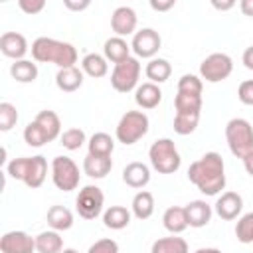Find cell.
I'll list each match as a JSON object with an SVG mask.
<instances>
[{"label": "cell", "mask_w": 253, "mask_h": 253, "mask_svg": "<svg viewBox=\"0 0 253 253\" xmlns=\"http://www.w3.org/2000/svg\"><path fill=\"white\" fill-rule=\"evenodd\" d=\"M188 180L206 196H217L225 188V164L219 152H206L188 168Z\"/></svg>", "instance_id": "obj_1"}, {"label": "cell", "mask_w": 253, "mask_h": 253, "mask_svg": "<svg viewBox=\"0 0 253 253\" xmlns=\"http://www.w3.org/2000/svg\"><path fill=\"white\" fill-rule=\"evenodd\" d=\"M32 57L38 63H55L59 69H65L77 63V49L69 42L42 36L32 43Z\"/></svg>", "instance_id": "obj_2"}, {"label": "cell", "mask_w": 253, "mask_h": 253, "mask_svg": "<svg viewBox=\"0 0 253 253\" xmlns=\"http://www.w3.org/2000/svg\"><path fill=\"white\" fill-rule=\"evenodd\" d=\"M148 158L150 166L158 174H174L182 164L180 152L172 138H158L156 142H152L148 148Z\"/></svg>", "instance_id": "obj_3"}, {"label": "cell", "mask_w": 253, "mask_h": 253, "mask_svg": "<svg viewBox=\"0 0 253 253\" xmlns=\"http://www.w3.org/2000/svg\"><path fill=\"white\" fill-rule=\"evenodd\" d=\"M225 140L233 156L245 158L249 152H253V126L249 121L235 117L225 125Z\"/></svg>", "instance_id": "obj_4"}, {"label": "cell", "mask_w": 253, "mask_h": 253, "mask_svg": "<svg viewBox=\"0 0 253 253\" xmlns=\"http://www.w3.org/2000/svg\"><path fill=\"white\" fill-rule=\"evenodd\" d=\"M148 125H150V121H148L146 113H142V111H126L121 117L117 128H115V136H117L119 142L130 146V144L138 142L148 132Z\"/></svg>", "instance_id": "obj_5"}, {"label": "cell", "mask_w": 253, "mask_h": 253, "mask_svg": "<svg viewBox=\"0 0 253 253\" xmlns=\"http://www.w3.org/2000/svg\"><path fill=\"white\" fill-rule=\"evenodd\" d=\"M138 77H140V61L138 57H128L115 65L111 73V85L119 93H130L132 89L138 87Z\"/></svg>", "instance_id": "obj_6"}, {"label": "cell", "mask_w": 253, "mask_h": 253, "mask_svg": "<svg viewBox=\"0 0 253 253\" xmlns=\"http://www.w3.org/2000/svg\"><path fill=\"white\" fill-rule=\"evenodd\" d=\"M51 180L57 190L71 192L79 186V168L69 156H55L51 160Z\"/></svg>", "instance_id": "obj_7"}, {"label": "cell", "mask_w": 253, "mask_h": 253, "mask_svg": "<svg viewBox=\"0 0 253 253\" xmlns=\"http://www.w3.org/2000/svg\"><path fill=\"white\" fill-rule=\"evenodd\" d=\"M105 206V194L99 186H83L75 198V210L83 219H95L101 215Z\"/></svg>", "instance_id": "obj_8"}, {"label": "cell", "mask_w": 253, "mask_h": 253, "mask_svg": "<svg viewBox=\"0 0 253 253\" xmlns=\"http://www.w3.org/2000/svg\"><path fill=\"white\" fill-rule=\"evenodd\" d=\"M233 71V61L227 53H211L200 63V77L208 83H219L227 79Z\"/></svg>", "instance_id": "obj_9"}, {"label": "cell", "mask_w": 253, "mask_h": 253, "mask_svg": "<svg viewBox=\"0 0 253 253\" xmlns=\"http://www.w3.org/2000/svg\"><path fill=\"white\" fill-rule=\"evenodd\" d=\"M162 45V38L156 30L152 28H142L138 30L134 36H132V43H130V49L134 51L136 57H142V59H152L158 49Z\"/></svg>", "instance_id": "obj_10"}, {"label": "cell", "mask_w": 253, "mask_h": 253, "mask_svg": "<svg viewBox=\"0 0 253 253\" xmlns=\"http://www.w3.org/2000/svg\"><path fill=\"white\" fill-rule=\"evenodd\" d=\"M0 251L2 253H34L36 237L28 235L26 231H8L0 237Z\"/></svg>", "instance_id": "obj_11"}, {"label": "cell", "mask_w": 253, "mask_h": 253, "mask_svg": "<svg viewBox=\"0 0 253 253\" xmlns=\"http://www.w3.org/2000/svg\"><path fill=\"white\" fill-rule=\"evenodd\" d=\"M136 24H138V18H136V12L130 8V6H119L113 16H111V28L113 32L123 38V36H130V34H136Z\"/></svg>", "instance_id": "obj_12"}, {"label": "cell", "mask_w": 253, "mask_h": 253, "mask_svg": "<svg viewBox=\"0 0 253 253\" xmlns=\"http://www.w3.org/2000/svg\"><path fill=\"white\" fill-rule=\"evenodd\" d=\"M215 213L223 219V221H231L235 219L241 210H243V198L237 194V192H223L217 202H215Z\"/></svg>", "instance_id": "obj_13"}, {"label": "cell", "mask_w": 253, "mask_h": 253, "mask_svg": "<svg viewBox=\"0 0 253 253\" xmlns=\"http://www.w3.org/2000/svg\"><path fill=\"white\" fill-rule=\"evenodd\" d=\"M0 51H2L6 57H10V59L20 61V59H24V55L28 53V42H26V38H24L22 34H18V32H6V34H2V38H0Z\"/></svg>", "instance_id": "obj_14"}, {"label": "cell", "mask_w": 253, "mask_h": 253, "mask_svg": "<svg viewBox=\"0 0 253 253\" xmlns=\"http://www.w3.org/2000/svg\"><path fill=\"white\" fill-rule=\"evenodd\" d=\"M123 182L134 190H140L150 182V168L144 162H130L123 170Z\"/></svg>", "instance_id": "obj_15"}, {"label": "cell", "mask_w": 253, "mask_h": 253, "mask_svg": "<svg viewBox=\"0 0 253 253\" xmlns=\"http://www.w3.org/2000/svg\"><path fill=\"white\" fill-rule=\"evenodd\" d=\"M184 211H186V219H188V225L190 227H204L210 223L211 219V206L206 204L204 200H194L190 202L188 206H184Z\"/></svg>", "instance_id": "obj_16"}, {"label": "cell", "mask_w": 253, "mask_h": 253, "mask_svg": "<svg viewBox=\"0 0 253 253\" xmlns=\"http://www.w3.org/2000/svg\"><path fill=\"white\" fill-rule=\"evenodd\" d=\"M160 101H162V91H160V87L156 83L146 81V83H142V85H138L134 89V103L140 109H146V111L154 109V107L160 105Z\"/></svg>", "instance_id": "obj_17"}, {"label": "cell", "mask_w": 253, "mask_h": 253, "mask_svg": "<svg viewBox=\"0 0 253 253\" xmlns=\"http://www.w3.org/2000/svg\"><path fill=\"white\" fill-rule=\"evenodd\" d=\"M55 85L59 91L63 93H73L77 91L81 85H83V69L79 67H65V69H59L57 75H55Z\"/></svg>", "instance_id": "obj_18"}, {"label": "cell", "mask_w": 253, "mask_h": 253, "mask_svg": "<svg viewBox=\"0 0 253 253\" xmlns=\"http://www.w3.org/2000/svg\"><path fill=\"white\" fill-rule=\"evenodd\" d=\"M103 53H105V59L107 61H113L115 65L128 59L130 57V45L126 43L125 38H119V36H113L105 42L103 45Z\"/></svg>", "instance_id": "obj_19"}, {"label": "cell", "mask_w": 253, "mask_h": 253, "mask_svg": "<svg viewBox=\"0 0 253 253\" xmlns=\"http://www.w3.org/2000/svg\"><path fill=\"white\" fill-rule=\"evenodd\" d=\"M111 168H113L111 156H93V154H87L85 160H83V172L89 178H95V180L105 178L111 172Z\"/></svg>", "instance_id": "obj_20"}, {"label": "cell", "mask_w": 253, "mask_h": 253, "mask_svg": "<svg viewBox=\"0 0 253 253\" xmlns=\"http://www.w3.org/2000/svg\"><path fill=\"white\" fill-rule=\"evenodd\" d=\"M45 176H47V160L43 156H40V154L38 156H30V168H28L24 184L28 188L36 190L45 182Z\"/></svg>", "instance_id": "obj_21"}, {"label": "cell", "mask_w": 253, "mask_h": 253, "mask_svg": "<svg viewBox=\"0 0 253 253\" xmlns=\"http://www.w3.org/2000/svg\"><path fill=\"white\" fill-rule=\"evenodd\" d=\"M45 219H47V225L53 231H67L73 225V213L65 206H51L47 210Z\"/></svg>", "instance_id": "obj_22"}, {"label": "cell", "mask_w": 253, "mask_h": 253, "mask_svg": "<svg viewBox=\"0 0 253 253\" xmlns=\"http://www.w3.org/2000/svg\"><path fill=\"white\" fill-rule=\"evenodd\" d=\"M34 121L43 128V132H45V136H47L49 142L61 136V121H59V117L53 111L43 109V111L38 113V117Z\"/></svg>", "instance_id": "obj_23"}, {"label": "cell", "mask_w": 253, "mask_h": 253, "mask_svg": "<svg viewBox=\"0 0 253 253\" xmlns=\"http://www.w3.org/2000/svg\"><path fill=\"white\" fill-rule=\"evenodd\" d=\"M130 208H132V215L136 219L144 221L154 213V196L150 192H146V190H140V192L134 194Z\"/></svg>", "instance_id": "obj_24"}, {"label": "cell", "mask_w": 253, "mask_h": 253, "mask_svg": "<svg viewBox=\"0 0 253 253\" xmlns=\"http://www.w3.org/2000/svg\"><path fill=\"white\" fill-rule=\"evenodd\" d=\"M103 223H105V227L115 229V231L125 229L130 223V211L125 206H111L103 213Z\"/></svg>", "instance_id": "obj_25"}, {"label": "cell", "mask_w": 253, "mask_h": 253, "mask_svg": "<svg viewBox=\"0 0 253 253\" xmlns=\"http://www.w3.org/2000/svg\"><path fill=\"white\" fill-rule=\"evenodd\" d=\"M81 69L85 75L99 79V77H105L109 73V63H107L105 55H101V53H87L81 59Z\"/></svg>", "instance_id": "obj_26"}, {"label": "cell", "mask_w": 253, "mask_h": 253, "mask_svg": "<svg viewBox=\"0 0 253 253\" xmlns=\"http://www.w3.org/2000/svg\"><path fill=\"white\" fill-rule=\"evenodd\" d=\"M146 77L150 79V83H164L170 79L172 75V65L168 63V59L164 57H152L148 63H146V69H144Z\"/></svg>", "instance_id": "obj_27"}, {"label": "cell", "mask_w": 253, "mask_h": 253, "mask_svg": "<svg viewBox=\"0 0 253 253\" xmlns=\"http://www.w3.org/2000/svg\"><path fill=\"white\" fill-rule=\"evenodd\" d=\"M162 223H164V227H166L172 235L182 233V231L188 227V219H186L184 208H180V206L168 208V210L164 211V215H162Z\"/></svg>", "instance_id": "obj_28"}, {"label": "cell", "mask_w": 253, "mask_h": 253, "mask_svg": "<svg viewBox=\"0 0 253 253\" xmlns=\"http://www.w3.org/2000/svg\"><path fill=\"white\" fill-rule=\"evenodd\" d=\"M36 251L38 253H61L63 251V239L59 231H42L36 235Z\"/></svg>", "instance_id": "obj_29"}, {"label": "cell", "mask_w": 253, "mask_h": 253, "mask_svg": "<svg viewBox=\"0 0 253 253\" xmlns=\"http://www.w3.org/2000/svg\"><path fill=\"white\" fill-rule=\"evenodd\" d=\"M10 75L18 83H34L38 79V65L30 59H20L10 65Z\"/></svg>", "instance_id": "obj_30"}, {"label": "cell", "mask_w": 253, "mask_h": 253, "mask_svg": "<svg viewBox=\"0 0 253 253\" xmlns=\"http://www.w3.org/2000/svg\"><path fill=\"white\" fill-rule=\"evenodd\" d=\"M87 146H89V152L87 154H93V156H111L113 150H115V140L107 132H95L89 138Z\"/></svg>", "instance_id": "obj_31"}, {"label": "cell", "mask_w": 253, "mask_h": 253, "mask_svg": "<svg viewBox=\"0 0 253 253\" xmlns=\"http://www.w3.org/2000/svg\"><path fill=\"white\" fill-rule=\"evenodd\" d=\"M150 253H188V243L182 237L170 235V237H160L152 243Z\"/></svg>", "instance_id": "obj_32"}, {"label": "cell", "mask_w": 253, "mask_h": 253, "mask_svg": "<svg viewBox=\"0 0 253 253\" xmlns=\"http://www.w3.org/2000/svg\"><path fill=\"white\" fill-rule=\"evenodd\" d=\"M200 113H176L174 117V132L180 136L192 134L198 128Z\"/></svg>", "instance_id": "obj_33"}, {"label": "cell", "mask_w": 253, "mask_h": 253, "mask_svg": "<svg viewBox=\"0 0 253 253\" xmlns=\"http://www.w3.org/2000/svg\"><path fill=\"white\" fill-rule=\"evenodd\" d=\"M176 113H200L202 111V95H192V93H176L174 99Z\"/></svg>", "instance_id": "obj_34"}, {"label": "cell", "mask_w": 253, "mask_h": 253, "mask_svg": "<svg viewBox=\"0 0 253 253\" xmlns=\"http://www.w3.org/2000/svg\"><path fill=\"white\" fill-rule=\"evenodd\" d=\"M83 142H87V136H85L83 128H67L59 136V144L65 150H79L83 146Z\"/></svg>", "instance_id": "obj_35"}, {"label": "cell", "mask_w": 253, "mask_h": 253, "mask_svg": "<svg viewBox=\"0 0 253 253\" xmlns=\"http://www.w3.org/2000/svg\"><path fill=\"white\" fill-rule=\"evenodd\" d=\"M24 140H26L28 146H34V148H40L45 142H49L47 136H45V132H43V128L36 121H32V123L26 125V128H24Z\"/></svg>", "instance_id": "obj_36"}, {"label": "cell", "mask_w": 253, "mask_h": 253, "mask_svg": "<svg viewBox=\"0 0 253 253\" xmlns=\"http://www.w3.org/2000/svg\"><path fill=\"white\" fill-rule=\"evenodd\" d=\"M235 237L239 243H253V211L243 213L235 225Z\"/></svg>", "instance_id": "obj_37"}, {"label": "cell", "mask_w": 253, "mask_h": 253, "mask_svg": "<svg viewBox=\"0 0 253 253\" xmlns=\"http://www.w3.org/2000/svg\"><path fill=\"white\" fill-rule=\"evenodd\" d=\"M16 123H18V111H16V107L12 103H8V101L0 103V130L2 132H8V130H12L16 126Z\"/></svg>", "instance_id": "obj_38"}, {"label": "cell", "mask_w": 253, "mask_h": 253, "mask_svg": "<svg viewBox=\"0 0 253 253\" xmlns=\"http://www.w3.org/2000/svg\"><path fill=\"white\" fill-rule=\"evenodd\" d=\"M28 168H30V156H22V158H14L12 162H8L6 166V174L14 180H20L24 182L26 180V174H28Z\"/></svg>", "instance_id": "obj_39"}, {"label": "cell", "mask_w": 253, "mask_h": 253, "mask_svg": "<svg viewBox=\"0 0 253 253\" xmlns=\"http://www.w3.org/2000/svg\"><path fill=\"white\" fill-rule=\"evenodd\" d=\"M202 89H204V83L198 75H192V73H186L178 79V91L180 93H192V95H202Z\"/></svg>", "instance_id": "obj_40"}, {"label": "cell", "mask_w": 253, "mask_h": 253, "mask_svg": "<svg viewBox=\"0 0 253 253\" xmlns=\"http://www.w3.org/2000/svg\"><path fill=\"white\" fill-rule=\"evenodd\" d=\"M87 253H119V243H117L115 239L105 237V239L95 241V243L87 249Z\"/></svg>", "instance_id": "obj_41"}, {"label": "cell", "mask_w": 253, "mask_h": 253, "mask_svg": "<svg viewBox=\"0 0 253 253\" xmlns=\"http://www.w3.org/2000/svg\"><path fill=\"white\" fill-rule=\"evenodd\" d=\"M237 99L247 105V107H253V79H245L239 83L237 87Z\"/></svg>", "instance_id": "obj_42"}, {"label": "cell", "mask_w": 253, "mask_h": 253, "mask_svg": "<svg viewBox=\"0 0 253 253\" xmlns=\"http://www.w3.org/2000/svg\"><path fill=\"white\" fill-rule=\"evenodd\" d=\"M18 6H20L22 12L34 16V14H40L45 8V0H20Z\"/></svg>", "instance_id": "obj_43"}, {"label": "cell", "mask_w": 253, "mask_h": 253, "mask_svg": "<svg viewBox=\"0 0 253 253\" xmlns=\"http://www.w3.org/2000/svg\"><path fill=\"white\" fill-rule=\"evenodd\" d=\"M63 6L71 12H83L91 6V2L89 0H63Z\"/></svg>", "instance_id": "obj_44"}, {"label": "cell", "mask_w": 253, "mask_h": 253, "mask_svg": "<svg viewBox=\"0 0 253 253\" xmlns=\"http://www.w3.org/2000/svg\"><path fill=\"white\" fill-rule=\"evenodd\" d=\"M174 0H150V8L156 12H168L170 8H174Z\"/></svg>", "instance_id": "obj_45"}, {"label": "cell", "mask_w": 253, "mask_h": 253, "mask_svg": "<svg viewBox=\"0 0 253 253\" xmlns=\"http://www.w3.org/2000/svg\"><path fill=\"white\" fill-rule=\"evenodd\" d=\"M241 61H243V65H245L247 69H251V71H253V45H249V47L243 51Z\"/></svg>", "instance_id": "obj_46"}, {"label": "cell", "mask_w": 253, "mask_h": 253, "mask_svg": "<svg viewBox=\"0 0 253 253\" xmlns=\"http://www.w3.org/2000/svg\"><path fill=\"white\" fill-rule=\"evenodd\" d=\"M211 6H213L215 10H221V12H225V10H231V8L235 6V2H233V0H225V2H219V0H211Z\"/></svg>", "instance_id": "obj_47"}, {"label": "cell", "mask_w": 253, "mask_h": 253, "mask_svg": "<svg viewBox=\"0 0 253 253\" xmlns=\"http://www.w3.org/2000/svg\"><path fill=\"white\" fill-rule=\"evenodd\" d=\"M239 8L245 16H251L253 18V0H241L239 2Z\"/></svg>", "instance_id": "obj_48"}, {"label": "cell", "mask_w": 253, "mask_h": 253, "mask_svg": "<svg viewBox=\"0 0 253 253\" xmlns=\"http://www.w3.org/2000/svg\"><path fill=\"white\" fill-rule=\"evenodd\" d=\"M243 166H245L247 174H249V176H253V152H249V154L243 158Z\"/></svg>", "instance_id": "obj_49"}, {"label": "cell", "mask_w": 253, "mask_h": 253, "mask_svg": "<svg viewBox=\"0 0 253 253\" xmlns=\"http://www.w3.org/2000/svg\"><path fill=\"white\" fill-rule=\"evenodd\" d=\"M194 253H221L217 247H202V249H198V251H194Z\"/></svg>", "instance_id": "obj_50"}, {"label": "cell", "mask_w": 253, "mask_h": 253, "mask_svg": "<svg viewBox=\"0 0 253 253\" xmlns=\"http://www.w3.org/2000/svg\"><path fill=\"white\" fill-rule=\"evenodd\" d=\"M61 253H77V251H75V249H71V247H67V249H63Z\"/></svg>", "instance_id": "obj_51"}]
</instances>
